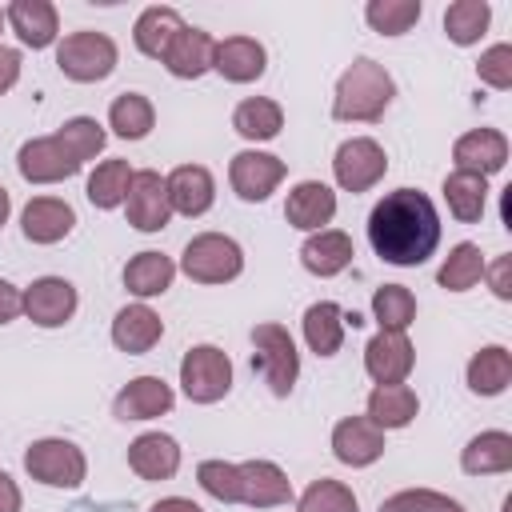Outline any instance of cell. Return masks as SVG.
Returning a JSON list of instances; mask_svg holds the SVG:
<instances>
[{
	"label": "cell",
	"mask_w": 512,
	"mask_h": 512,
	"mask_svg": "<svg viewBox=\"0 0 512 512\" xmlns=\"http://www.w3.org/2000/svg\"><path fill=\"white\" fill-rule=\"evenodd\" d=\"M456 512H464V508H456Z\"/></svg>",
	"instance_id": "cell-53"
},
{
	"label": "cell",
	"mask_w": 512,
	"mask_h": 512,
	"mask_svg": "<svg viewBox=\"0 0 512 512\" xmlns=\"http://www.w3.org/2000/svg\"><path fill=\"white\" fill-rule=\"evenodd\" d=\"M108 128L120 136V140H144L152 128H156V108L144 92H120L112 104H108Z\"/></svg>",
	"instance_id": "cell-35"
},
{
	"label": "cell",
	"mask_w": 512,
	"mask_h": 512,
	"mask_svg": "<svg viewBox=\"0 0 512 512\" xmlns=\"http://www.w3.org/2000/svg\"><path fill=\"white\" fill-rule=\"evenodd\" d=\"M488 20H492V4L488 0H456V4L444 8V32L460 48L476 44L488 32Z\"/></svg>",
	"instance_id": "cell-37"
},
{
	"label": "cell",
	"mask_w": 512,
	"mask_h": 512,
	"mask_svg": "<svg viewBox=\"0 0 512 512\" xmlns=\"http://www.w3.org/2000/svg\"><path fill=\"white\" fill-rule=\"evenodd\" d=\"M128 468L140 480H172L180 468V444L168 432H140L128 444Z\"/></svg>",
	"instance_id": "cell-26"
},
{
	"label": "cell",
	"mask_w": 512,
	"mask_h": 512,
	"mask_svg": "<svg viewBox=\"0 0 512 512\" xmlns=\"http://www.w3.org/2000/svg\"><path fill=\"white\" fill-rule=\"evenodd\" d=\"M372 316L380 332H408V324L416 320V296L404 284H380L372 292Z\"/></svg>",
	"instance_id": "cell-40"
},
{
	"label": "cell",
	"mask_w": 512,
	"mask_h": 512,
	"mask_svg": "<svg viewBox=\"0 0 512 512\" xmlns=\"http://www.w3.org/2000/svg\"><path fill=\"white\" fill-rule=\"evenodd\" d=\"M368 244L384 264L416 268L440 244V216L436 204L420 188H396L376 200L368 212Z\"/></svg>",
	"instance_id": "cell-1"
},
{
	"label": "cell",
	"mask_w": 512,
	"mask_h": 512,
	"mask_svg": "<svg viewBox=\"0 0 512 512\" xmlns=\"http://www.w3.org/2000/svg\"><path fill=\"white\" fill-rule=\"evenodd\" d=\"M76 284L64 280V276H40L24 288V316L40 328H60L76 316Z\"/></svg>",
	"instance_id": "cell-11"
},
{
	"label": "cell",
	"mask_w": 512,
	"mask_h": 512,
	"mask_svg": "<svg viewBox=\"0 0 512 512\" xmlns=\"http://www.w3.org/2000/svg\"><path fill=\"white\" fill-rule=\"evenodd\" d=\"M24 312V292L16 288V284H8V280H0V324H8V320H16Z\"/></svg>",
	"instance_id": "cell-47"
},
{
	"label": "cell",
	"mask_w": 512,
	"mask_h": 512,
	"mask_svg": "<svg viewBox=\"0 0 512 512\" xmlns=\"http://www.w3.org/2000/svg\"><path fill=\"white\" fill-rule=\"evenodd\" d=\"M284 172H288V168H284L280 156L244 148V152H236L232 164H228V184H232V192H236L240 200L260 204V200H268V196L280 188Z\"/></svg>",
	"instance_id": "cell-9"
},
{
	"label": "cell",
	"mask_w": 512,
	"mask_h": 512,
	"mask_svg": "<svg viewBox=\"0 0 512 512\" xmlns=\"http://www.w3.org/2000/svg\"><path fill=\"white\" fill-rule=\"evenodd\" d=\"M452 160L460 172H476L488 180L508 164V136L496 128H472L452 144Z\"/></svg>",
	"instance_id": "cell-19"
},
{
	"label": "cell",
	"mask_w": 512,
	"mask_h": 512,
	"mask_svg": "<svg viewBox=\"0 0 512 512\" xmlns=\"http://www.w3.org/2000/svg\"><path fill=\"white\" fill-rule=\"evenodd\" d=\"M384 432L368 416H344L332 428V456L348 468H368L384 456Z\"/></svg>",
	"instance_id": "cell-14"
},
{
	"label": "cell",
	"mask_w": 512,
	"mask_h": 512,
	"mask_svg": "<svg viewBox=\"0 0 512 512\" xmlns=\"http://www.w3.org/2000/svg\"><path fill=\"white\" fill-rule=\"evenodd\" d=\"M164 188H168V204L172 212L180 216H204L216 200V180L204 164H180L164 176Z\"/></svg>",
	"instance_id": "cell-21"
},
{
	"label": "cell",
	"mask_w": 512,
	"mask_h": 512,
	"mask_svg": "<svg viewBox=\"0 0 512 512\" xmlns=\"http://www.w3.org/2000/svg\"><path fill=\"white\" fill-rule=\"evenodd\" d=\"M240 468V504L248 508H280L292 500V480L272 460H244Z\"/></svg>",
	"instance_id": "cell-20"
},
{
	"label": "cell",
	"mask_w": 512,
	"mask_h": 512,
	"mask_svg": "<svg viewBox=\"0 0 512 512\" xmlns=\"http://www.w3.org/2000/svg\"><path fill=\"white\" fill-rule=\"evenodd\" d=\"M444 204L460 224H476L488 208V180L476 172H448L444 176Z\"/></svg>",
	"instance_id": "cell-32"
},
{
	"label": "cell",
	"mask_w": 512,
	"mask_h": 512,
	"mask_svg": "<svg viewBox=\"0 0 512 512\" xmlns=\"http://www.w3.org/2000/svg\"><path fill=\"white\" fill-rule=\"evenodd\" d=\"M268 68V52L256 36H228V40H216V52H212V72H220L228 84H252L260 80Z\"/></svg>",
	"instance_id": "cell-18"
},
{
	"label": "cell",
	"mask_w": 512,
	"mask_h": 512,
	"mask_svg": "<svg viewBox=\"0 0 512 512\" xmlns=\"http://www.w3.org/2000/svg\"><path fill=\"white\" fill-rule=\"evenodd\" d=\"M476 76H480V84H488L496 92H508L512 88V44H492L488 52H480Z\"/></svg>",
	"instance_id": "cell-45"
},
{
	"label": "cell",
	"mask_w": 512,
	"mask_h": 512,
	"mask_svg": "<svg viewBox=\"0 0 512 512\" xmlns=\"http://www.w3.org/2000/svg\"><path fill=\"white\" fill-rule=\"evenodd\" d=\"M232 128H236L244 140H252V144L276 140L280 128H284V108H280L276 100H268V96H248V100L236 104Z\"/></svg>",
	"instance_id": "cell-34"
},
{
	"label": "cell",
	"mask_w": 512,
	"mask_h": 512,
	"mask_svg": "<svg viewBox=\"0 0 512 512\" xmlns=\"http://www.w3.org/2000/svg\"><path fill=\"white\" fill-rule=\"evenodd\" d=\"M460 468L468 476H496V472H508L512 468V436L500 432V428H488L480 436H472L464 448H460Z\"/></svg>",
	"instance_id": "cell-29"
},
{
	"label": "cell",
	"mask_w": 512,
	"mask_h": 512,
	"mask_svg": "<svg viewBox=\"0 0 512 512\" xmlns=\"http://www.w3.org/2000/svg\"><path fill=\"white\" fill-rule=\"evenodd\" d=\"M464 380L476 396H500L512 384V352L504 344H484L480 352H472Z\"/></svg>",
	"instance_id": "cell-31"
},
{
	"label": "cell",
	"mask_w": 512,
	"mask_h": 512,
	"mask_svg": "<svg viewBox=\"0 0 512 512\" xmlns=\"http://www.w3.org/2000/svg\"><path fill=\"white\" fill-rule=\"evenodd\" d=\"M148 512H204L196 500H188V496H164V500H156Z\"/></svg>",
	"instance_id": "cell-50"
},
{
	"label": "cell",
	"mask_w": 512,
	"mask_h": 512,
	"mask_svg": "<svg viewBox=\"0 0 512 512\" xmlns=\"http://www.w3.org/2000/svg\"><path fill=\"white\" fill-rule=\"evenodd\" d=\"M416 364V348L404 332H376L364 344V372L372 384H404Z\"/></svg>",
	"instance_id": "cell-13"
},
{
	"label": "cell",
	"mask_w": 512,
	"mask_h": 512,
	"mask_svg": "<svg viewBox=\"0 0 512 512\" xmlns=\"http://www.w3.org/2000/svg\"><path fill=\"white\" fill-rule=\"evenodd\" d=\"M0 32H4V8H0Z\"/></svg>",
	"instance_id": "cell-52"
},
{
	"label": "cell",
	"mask_w": 512,
	"mask_h": 512,
	"mask_svg": "<svg viewBox=\"0 0 512 512\" xmlns=\"http://www.w3.org/2000/svg\"><path fill=\"white\" fill-rule=\"evenodd\" d=\"M16 168H20V176L28 184H60V180H68V176L80 172V164L64 152V144L56 136H32V140H24L20 152H16Z\"/></svg>",
	"instance_id": "cell-12"
},
{
	"label": "cell",
	"mask_w": 512,
	"mask_h": 512,
	"mask_svg": "<svg viewBox=\"0 0 512 512\" xmlns=\"http://www.w3.org/2000/svg\"><path fill=\"white\" fill-rule=\"evenodd\" d=\"M4 24L20 36L24 48H48L60 36V16L48 0H12L4 8Z\"/></svg>",
	"instance_id": "cell-22"
},
{
	"label": "cell",
	"mask_w": 512,
	"mask_h": 512,
	"mask_svg": "<svg viewBox=\"0 0 512 512\" xmlns=\"http://www.w3.org/2000/svg\"><path fill=\"white\" fill-rule=\"evenodd\" d=\"M336 216V192L324 180H300L292 184L288 200H284V220L300 232H320L328 228Z\"/></svg>",
	"instance_id": "cell-16"
},
{
	"label": "cell",
	"mask_w": 512,
	"mask_h": 512,
	"mask_svg": "<svg viewBox=\"0 0 512 512\" xmlns=\"http://www.w3.org/2000/svg\"><path fill=\"white\" fill-rule=\"evenodd\" d=\"M456 508L460 504L452 496L436 492V488H404V492L380 500L376 512H456Z\"/></svg>",
	"instance_id": "cell-44"
},
{
	"label": "cell",
	"mask_w": 512,
	"mask_h": 512,
	"mask_svg": "<svg viewBox=\"0 0 512 512\" xmlns=\"http://www.w3.org/2000/svg\"><path fill=\"white\" fill-rule=\"evenodd\" d=\"M128 184H132V164L128 160H104L96 164V172L88 176L84 184V196L96 204V208H120L124 196H128Z\"/></svg>",
	"instance_id": "cell-38"
},
{
	"label": "cell",
	"mask_w": 512,
	"mask_h": 512,
	"mask_svg": "<svg viewBox=\"0 0 512 512\" xmlns=\"http://www.w3.org/2000/svg\"><path fill=\"white\" fill-rule=\"evenodd\" d=\"M304 344L316 352V356H336L340 344H344V328H348V312L336 304V300H316L304 308Z\"/></svg>",
	"instance_id": "cell-27"
},
{
	"label": "cell",
	"mask_w": 512,
	"mask_h": 512,
	"mask_svg": "<svg viewBox=\"0 0 512 512\" xmlns=\"http://www.w3.org/2000/svg\"><path fill=\"white\" fill-rule=\"evenodd\" d=\"M124 212H128V224L136 232H160V228H168L172 204H168L164 176L152 172V168L132 172V184H128V196H124Z\"/></svg>",
	"instance_id": "cell-10"
},
{
	"label": "cell",
	"mask_w": 512,
	"mask_h": 512,
	"mask_svg": "<svg viewBox=\"0 0 512 512\" xmlns=\"http://www.w3.org/2000/svg\"><path fill=\"white\" fill-rule=\"evenodd\" d=\"M396 96V80L388 76L384 64H376L372 56H356L340 80H336V96H332V120L344 124H376L388 104Z\"/></svg>",
	"instance_id": "cell-2"
},
{
	"label": "cell",
	"mask_w": 512,
	"mask_h": 512,
	"mask_svg": "<svg viewBox=\"0 0 512 512\" xmlns=\"http://www.w3.org/2000/svg\"><path fill=\"white\" fill-rule=\"evenodd\" d=\"M164 336V320L140 300V304H124L116 316H112V344L128 356H144L160 344Z\"/></svg>",
	"instance_id": "cell-23"
},
{
	"label": "cell",
	"mask_w": 512,
	"mask_h": 512,
	"mask_svg": "<svg viewBox=\"0 0 512 512\" xmlns=\"http://www.w3.org/2000/svg\"><path fill=\"white\" fill-rule=\"evenodd\" d=\"M356 248H352V236L340 232V228H320V232H308V240L300 244V264L328 280V276H340L348 264H352Z\"/></svg>",
	"instance_id": "cell-25"
},
{
	"label": "cell",
	"mask_w": 512,
	"mask_h": 512,
	"mask_svg": "<svg viewBox=\"0 0 512 512\" xmlns=\"http://www.w3.org/2000/svg\"><path fill=\"white\" fill-rule=\"evenodd\" d=\"M420 12H424L420 0H368L364 20H368V28L380 32V36H404V32L420 20Z\"/></svg>",
	"instance_id": "cell-41"
},
{
	"label": "cell",
	"mask_w": 512,
	"mask_h": 512,
	"mask_svg": "<svg viewBox=\"0 0 512 512\" xmlns=\"http://www.w3.org/2000/svg\"><path fill=\"white\" fill-rule=\"evenodd\" d=\"M296 512H360V500H356V492H352L344 480L320 476V480H312V484L300 492Z\"/></svg>",
	"instance_id": "cell-42"
},
{
	"label": "cell",
	"mask_w": 512,
	"mask_h": 512,
	"mask_svg": "<svg viewBox=\"0 0 512 512\" xmlns=\"http://www.w3.org/2000/svg\"><path fill=\"white\" fill-rule=\"evenodd\" d=\"M116 60H120V48L108 32H92V28H80V32H68L60 44H56V68L76 80V84H100L116 72Z\"/></svg>",
	"instance_id": "cell-3"
},
{
	"label": "cell",
	"mask_w": 512,
	"mask_h": 512,
	"mask_svg": "<svg viewBox=\"0 0 512 512\" xmlns=\"http://www.w3.org/2000/svg\"><path fill=\"white\" fill-rule=\"evenodd\" d=\"M180 388L192 404H216L232 392V360L216 344H192L180 360Z\"/></svg>",
	"instance_id": "cell-6"
},
{
	"label": "cell",
	"mask_w": 512,
	"mask_h": 512,
	"mask_svg": "<svg viewBox=\"0 0 512 512\" xmlns=\"http://www.w3.org/2000/svg\"><path fill=\"white\" fill-rule=\"evenodd\" d=\"M52 136L64 144V152H68L80 168H84L92 156H100V152H104V140H108L104 124H100V120H92V116H72V120H64Z\"/></svg>",
	"instance_id": "cell-39"
},
{
	"label": "cell",
	"mask_w": 512,
	"mask_h": 512,
	"mask_svg": "<svg viewBox=\"0 0 512 512\" xmlns=\"http://www.w3.org/2000/svg\"><path fill=\"white\" fill-rule=\"evenodd\" d=\"M484 276L496 300H512V256H496L492 264H484Z\"/></svg>",
	"instance_id": "cell-46"
},
{
	"label": "cell",
	"mask_w": 512,
	"mask_h": 512,
	"mask_svg": "<svg viewBox=\"0 0 512 512\" xmlns=\"http://www.w3.org/2000/svg\"><path fill=\"white\" fill-rule=\"evenodd\" d=\"M416 412H420V400L408 384H376L368 392V412L364 416L380 432H388V428H408L416 420Z\"/></svg>",
	"instance_id": "cell-28"
},
{
	"label": "cell",
	"mask_w": 512,
	"mask_h": 512,
	"mask_svg": "<svg viewBox=\"0 0 512 512\" xmlns=\"http://www.w3.org/2000/svg\"><path fill=\"white\" fill-rule=\"evenodd\" d=\"M20 80V52L0 44V96Z\"/></svg>",
	"instance_id": "cell-48"
},
{
	"label": "cell",
	"mask_w": 512,
	"mask_h": 512,
	"mask_svg": "<svg viewBox=\"0 0 512 512\" xmlns=\"http://www.w3.org/2000/svg\"><path fill=\"white\" fill-rule=\"evenodd\" d=\"M24 472L48 488H80L84 476H88V460L84 452L64 440V436H44V440H32L28 452H24Z\"/></svg>",
	"instance_id": "cell-7"
},
{
	"label": "cell",
	"mask_w": 512,
	"mask_h": 512,
	"mask_svg": "<svg viewBox=\"0 0 512 512\" xmlns=\"http://www.w3.org/2000/svg\"><path fill=\"white\" fill-rule=\"evenodd\" d=\"M212 52H216V40L204 32V28H180L176 36H172V44L164 48V56H160V64L176 76V80H196V76H204L208 68H212Z\"/></svg>",
	"instance_id": "cell-24"
},
{
	"label": "cell",
	"mask_w": 512,
	"mask_h": 512,
	"mask_svg": "<svg viewBox=\"0 0 512 512\" xmlns=\"http://www.w3.org/2000/svg\"><path fill=\"white\" fill-rule=\"evenodd\" d=\"M200 488L220 504H240V468L228 460H200L196 468Z\"/></svg>",
	"instance_id": "cell-43"
},
{
	"label": "cell",
	"mask_w": 512,
	"mask_h": 512,
	"mask_svg": "<svg viewBox=\"0 0 512 512\" xmlns=\"http://www.w3.org/2000/svg\"><path fill=\"white\" fill-rule=\"evenodd\" d=\"M176 280V264L164 256V252H136L128 264H124V288L140 300H152V296H164Z\"/></svg>",
	"instance_id": "cell-30"
},
{
	"label": "cell",
	"mask_w": 512,
	"mask_h": 512,
	"mask_svg": "<svg viewBox=\"0 0 512 512\" xmlns=\"http://www.w3.org/2000/svg\"><path fill=\"white\" fill-rule=\"evenodd\" d=\"M76 228V212L60 196H32L20 212V232L32 244H60Z\"/></svg>",
	"instance_id": "cell-17"
},
{
	"label": "cell",
	"mask_w": 512,
	"mask_h": 512,
	"mask_svg": "<svg viewBox=\"0 0 512 512\" xmlns=\"http://www.w3.org/2000/svg\"><path fill=\"white\" fill-rule=\"evenodd\" d=\"M252 368L264 376L272 396H288L300 376V352L284 324H256L252 328Z\"/></svg>",
	"instance_id": "cell-5"
},
{
	"label": "cell",
	"mask_w": 512,
	"mask_h": 512,
	"mask_svg": "<svg viewBox=\"0 0 512 512\" xmlns=\"http://www.w3.org/2000/svg\"><path fill=\"white\" fill-rule=\"evenodd\" d=\"M180 272L196 284H228L244 272V248L224 232H200L184 244Z\"/></svg>",
	"instance_id": "cell-4"
},
{
	"label": "cell",
	"mask_w": 512,
	"mask_h": 512,
	"mask_svg": "<svg viewBox=\"0 0 512 512\" xmlns=\"http://www.w3.org/2000/svg\"><path fill=\"white\" fill-rule=\"evenodd\" d=\"M20 508H24L20 484H16L8 472H0V512H20Z\"/></svg>",
	"instance_id": "cell-49"
},
{
	"label": "cell",
	"mask_w": 512,
	"mask_h": 512,
	"mask_svg": "<svg viewBox=\"0 0 512 512\" xmlns=\"http://www.w3.org/2000/svg\"><path fill=\"white\" fill-rule=\"evenodd\" d=\"M480 276H484V252H480V244L460 240V244L444 256V264H440V272H436V284H440L444 292H468Z\"/></svg>",
	"instance_id": "cell-36"
},
{
	"label": "cell",
	"mask_w": 512,
	"mask_h": 512,
	"mask_svg": "<svg viewBox=\"0 0 512 512\" xmlns=\"http://www.w3.org/2000/svg\"><path fill=\"white\" fill-rule=\"evenodd\" d=\"M172 404H176L172 384H164L160 376H136L116 392L112 416L116 420H156V416H168Z\"/></svg>",
	"instance_id": "cell-15"
},
{
	"label": "cell",
	"mask_w": 512,
	"mask_h": 512,
	"mask_svg": "<svg viewBox=\"0 0 512 512\" xmlns=\"http://www.w3.org/2000/svg\"><path fill=\"white\" fill-rule=\"evenodd\" d=\"M180 28H184V20H180V12H176V8H168V4H152V8H144V12L136 16L132 40H136V48H140L144 56L160 60V56H164V48L172 44V36H176Z\"/></svg>",
	"instance_id": "cell-33"
},
{
	"label": "cell",
	"mask_w": 512,
	"mask_h": 512,
	"mask_svg": "<svg viewBox=\"0 0 512 512\" xmlns=\"http://www.w3.org/2000/svg\"><path fill=\"white\" fill-rule=\"evenodd\" d=\"M384 172H388V152L372 136H352L332 156V176L344 192H368L384 180Z\"/></svg>",
	"instance_id": "cell-8"
},
{
	"label": "cell",
	"mask_w": 512,
	"mask_h": 512,
	"mask_svg": "<svg viewBox=\"0 0 512 512\" xmlns=\"http://www.w3.org/2000/svg\"><path fill=\"white\" fill-rule=\"evenodd\" d=\"M8 212H12V196H8V188L0 184V228L8 224Z\"/></svg>",
	"instance_id": "cell-51"
}]
</instances>
